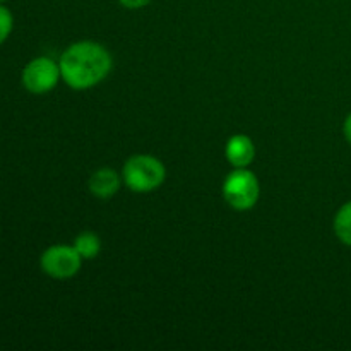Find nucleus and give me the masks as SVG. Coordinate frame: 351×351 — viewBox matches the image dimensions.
<instances>
[{
  "mask_svg": "<svg viewBox=\"0 0 351 351\" xmlns=\"http://www.w3.org/2000/svg\"><path fill=\"white\" fill-rule=\"evenodd\" d=\"M62 81L72 89L84 91L99 84L113 67V58L108 48L98 41H75L65 48L58 60Z\"/></svg>",
  "mask_w": 351,
  "mask_h": 351,
  "instance_id": "nucleus-1",
  "label": "nucleus"
},
{
  "mask_svg": "<svg viewBox=\"0 0 351 351\" xmlns=\"http://www.w3.org/2000/svg\"><path fill=\"white\" fill-rule=\"evenodd\" d=\"M167 178V168L151 154H134L125 161L122 170V180L132 192L146 194L156 191Z\"/></svg>",
  "mask_w": 351,
  "mask_h": 351,
  "instance_id": "nucleus-2",
  "label": "nucleus"
},
{
  "mask_svg": "<svg viewBox=\"0 0 351 351\" xmlns=\"http://www.w3.org/2000/svg\"><path fill=\"white\" fill-rule=\"evenodd\" d=\"M261 185L249 168H235L223 182V197L237 211H249L257 204Z\"/></svg>",
  "mask_w": 351,
  "mask_h": 351,
  "instance_id": "nucleus-3",
  "label": "nucleus"
},
{
  "mask_svg": "<svg viewBox=\"0 0 351 351\" xmlns=\"http://www.w3.org/2000/svg\"><path fill=\"white\" fill-rule=\"evenodd\" d=\"M40 266L53 280H69L81 271L82 257L74 245H51L41 254Z\"/></svg>",
  "mask_w": 351,
  "mask_h": 351,
  "instance_id": "nucleus-4",
  "label": "nucleus"
},
{
  "mask_svg": "<svg viewBox=\"0 0 351 351\" xmlns=\"http://www.w3.org/2000/svg\"><path fill=\"white\" fill-rule=\"evenodd\" d=\"M23 86L33 95L50 93L62 79L60 65L50 57H36L24 67Z\"/></svg>",
  "mask_w": 351,
  "mask_h": 351,
  "instance_id": "nucleus-5",
  "label": "nucleus"
},
{
  "mask_svg": "<svg viewBox=\"0 0 351 351\" xmlns=\"http://www.w3.org/2000/svg\"><path fill=\"white\" fill-rule=\"evenodd\" d=\"M225 156L233 168H247L256 158V144L245 134H235L226 141Z\"/></svg>",
  "mask_w": 351,
  "mask_h": 351,
  "instance_id": "nucleus-6",
  "label": "nucleus"
},
{
  "mask_svg": "<svg viewBox=\"0 0 351 351\" xmlns=\"http://www.w3.org/2000/svg\"><path fill=\"white\" fill-rule=\"evenodd\" d=\"M122 178L113 168H99L89 177L88 187L95 197L112 199L119 192Z\"/></svg>",
  "mask_w": 351,
  "mask_h": 351,
  "instance_id": "nucleus-7",
  "label": "nucleus"
},
{
  "mask_svg": "<svg viewBox=\"0 0 351 351\" xmlns=\"http://www.w3.org/2000/svg\"><path fill=\"white\" fill-rule=\"evenodd\" d=\"M74 249L77 250L82 261H91L101 252V239L95 232H82L75 237Z\"/></svg>",
  "mask_w": 351,
  "mask_h": 351,
  "instance_id": "nucleus-8",
  "label": "nucleus"
},
{
  "mask_svg": "<svg viewBox=\"0 0 351 351\" xmlns=\"http://www.w3.org/2000/svg\"><path fill=\"white\" fill-rule=\"evenodd\" d=\"M332 230L335 235L343 245L351 247V201L345 202L338 213L335 215V221H332Z\"/></svg>",
  "mask_w": 351,
  "mask_h": 351,
  "instance_id": "nucleus-9",
  "label": "nucleus"
},
{
  "mask_svg": "<svg viewBox=\"0 0 351 351\" xmlns=\"http://www.w3.org/2000/svg\"><path fill=\"white\" fill-rule=\"evenodd\" d=\"M12 26H14L12 12H10L5 5L0 3V45L9 38L10 31H12Z\"/></svg>",
  "mask_w": 351,
  "mask_h": 351,
  "instance_id": "nucleus-10",
  "label": "nucleus"
},
{
  "mask_svg": "<svg viewBox=\"0 0 351 351\" xmlns=\"http://www.w3.org/2000/svg\"><path fill=\"white\" fill-rule=\"evenodd\" d=\"M151 0H119V3L125 9L136 10V9H143V7L149 5Z\"/></svg>",
  "mask_w": 351,
  "mask_h": 351,
  "instance_id": "nucleus-11",
  "label": "nucleus"
},
{
  "mask_svg": "<svg viewBox=\"0 0 351 351\" xmlns=\"http://www.w3.org/2000/svg\"><path fill=\"white\" fill-rule=\"evenodd\" d=\"M343 134H345L346 141L351 144V113L345 119V123H343Z\"/></svg>",
  "mask_w": 351,
  "mask_h": 351,
  "instance_id": "nucleus-12",
  "label": "nucleus"
},
{
  "mask_svg": "<svg viewBox=\"0 0 351 351\" xmlns=\"http://www.w3.org/2000/svg\"><path fill=\"white\" fill-rule=\"evenodd\" d=\"M2 2H5V0H0V3H2Z\"/></svg>",
  "mask_w": 351,
  "mask_h": 351,
  "instance_id": "nucleus-13",
  "label": "nucleus"
}]
</instances>
